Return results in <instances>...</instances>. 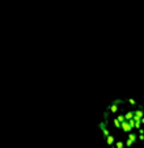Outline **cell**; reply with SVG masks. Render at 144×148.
Here are the masks:
<instances>
[{
	"label": "cell",
	"mask_w": 144,
	"mask_h": 148,
	"mask_svg": "<svg viewBox=\"0 0 144 148\" xmlns=\"http://www.w3.org/2000/svg\"><path fill=\"white\" fill-rule=\"evenodd\" d=\"M98 129L109 148H144V106L132 98L108 105Z\"/></svg>",
	"instance_id": "6da1fadb"
}]
</instances>
